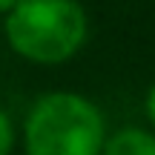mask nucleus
<instances>
[{"label": "nucleus", "mask_w": 155, "mask_h": 155, "mask_svg": "<svg viewBox=\"0 0 155 155\" xmlns=\"http://www.w3.org/2000/svg\"><path fill=\"white\" fill-rule=\"evenodd\" d=\"M106 118L78 92H46L23 118L26 155H104Z\"/></svg>", "instance_id": "obj_1"}, {"label": "nucleus", "mask_w": 155, "mask_h": 155, "mask_svg": "<svg viewBox=\"0 0 155 155\" xmlns=\"http://www.w3.org/2000/svg\"><path fill=\"white\" fill-rule=\"evenodd\" d=\"M3 32L23 61L58 66L83 49L89 17L78 0H20L6 15Z\"/></svg>", "instance_id": "obj_2"}, {"label": "nucleus", "mask_w": 155, "mask_h": 155, "mask_svg": "<svg viewBox=\"0 0 155 155\" xmlns=\"http://www.w3.org/2000/svg\"><path fill=\"white\" fill-rule=\"evenodd\" d=\"M104 155H155V132L144 127H124L106 135Z\"/></svg>", "instance_id": "obj_3"}, {"label": "nucleus", "mask_w": 155, "mask_h": 155, "mask_svg": "<svg viewBox=\"0 0 155 155\" xmlns=\"http://www.w3.org/2000/svg\"><path fill=\"white\" fill-rule=\"evenodd\" d=\"M15 150V127H12V118L0 109V155H12Z\"/></svg>", "instance_id": "obj_4"}, {"label": "nucleus", "mask_w": 155, "mask_h": 155, "mask_svg": "<svg viewBox=\"0 0 155 155\" xmlns=\"http://www.w3.org/2000/svg\"><path fill=\"white\" fill-rule=\"evenodd\" d=\"M144 112H147V121H150V127L155 129V83L150 86V92H147V98H144Z\"/></svg>", "instance_id": "obj_5"}, {"label": "nucleus", "mask_w": 155, "mask_h": 155, "mask_svg": "<svg viewBox=\"0 0 155 155\" xmlns=\"http://www.w3.org/2000/svg\"><path fill=\"white\" fill-rule=\"evenodd\" d=\"M17 3H20V0H0V15H9Z\"/></svg>", "instance_id": "obj_6"}]
</instances>
